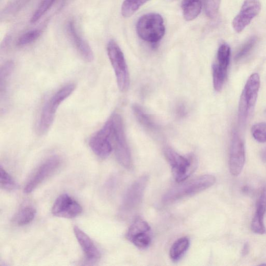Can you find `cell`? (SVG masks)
<instances>
[{
	"mask_svg": "<svg viewBox=\"0 0 266 266\" xmlns=\"http://www.w3.org/2000/svg\"><path fill=\"white\" fill-rule=\"evenodd\" d=\"M113 127L111 141L116 158L124 167L129 168L132 163L130 150L127 142L123 119L119 114H114L110 117Z\"/></svg>",
	"mask_w": 266,
	"mask_h": 266,
	"instance_id": "3",
	"label": "cell"
},
{
	"mask_svg": "<svg viewBox=\"0 0 266 266\" xmlns=\"http://www.w3.org/2000/svg\"><path fill=\"white\" fill-rule=\"evenodd\" d=\"M151 228L145 220L138 217L129 228L126 237L135 247L146 249L151 242Z\"/></svg>",
	"mask_w": 266,
	"mask_h": 266,
	"instance_id": "10",
	"label": "cell"
},
{
	"mask_svg": "<svg viewBox=\"0 0 266 266\" xmlns=\"http://www.w3.org/2000/svg\"><path fill=\"white\" fill-rule=\"evenodd\" d=\"M184 18L187 21L196 19L201 13V0H183L182 5Z\"/></svg>",
	"mask_w": 266,
	"mask_h": 266,
	"instance_id": "19",
	"label": "cell"
},
{
	"mask_svg": "<svg viewBox=\"0 0 266 266\" xmlns=\"http://www.w3.org/2000/svg\"><path fill=\"white\" fill-rule=\"evenodd\" d=\"M82 207L74 199L67 194L60 195L55 200L52 208L55 216L71 219L80 215Z\"/></svg>",
	"mask_w": 266,
	"mask_h": 266,
	"instance_id": "12",
	"label": "cell"
},
{
	"mask_svg": "<svg viewBox=\"0 0 266 266\" xmlns=\"http://www.w3.org/2000/svg\"><path fill=\"white\" fill-rule=\"evenodd\" d=\"M260 87V77L258 73L252 74L242 91L239 107V120L245 123L256 105Z\"/></svg>",
	"mask_w": 266,
	"mask_h": 266,
	"instance_id": "6",
	"label": "cell"
},
{
	"mask_svg": "<svg viewBox=\"0 0 266 266\" xmlns=\"http://www.w3.org/2000/svg\"><path fill=\"white\" fill-rule=\"evenodd\" d=\"M107 51L119 90L121 92H126L130 86V75L124 53L118 44L113 40L108 42Z\"/></svg>",
	"mask_w": 266,
	"mask_h": 266,
	"instance_id": "5",
	"label": "cell"
},
{
	"mask_svg": "<svg viewBox=\"0 0 266 266\" xmlns=\"http://www.w3.org/2000/svg\"><path fill=\"white\" fill-rule=\"evenodd\" d=\"M73 231L76 239L88 261H96L101 258V252L89 236L76 226H74Z\"/></svg>",
	"mask_w": 266,
	"mask_h": 266,
	"instance_id": "16",
	"label": "cell"
},
{
	"mask_svg": "<svg viewBox=\"0 0 266 266\" xmlns=\"http://www.w3.org/2000/svg\"><path fill=\"white\" fill-rule=\"evenodd\" d=\"M249 252V245L248 243H246L244 246L242 250V256L245 257L247 256Z\"/></svg>",
	"mask_w": 266,
	"mask_h": 266,
	"instance_id": "32",
	"label": "cell"
},
{
	"mask_svg": "<svg viewBox=\"0 0 266 266\" xmlns=\"http://www.w3.org/2000/svg\"><path fill=\"white\" fill-rule=\"evenodd\" d=\"M14 68V63L12 61H8L1 66L0 70V90H1V98L6 96L8 82Z\"/></svg>",
	"mask_w": 266,
	"mask_h": 266,
	"instance_id": "21",
	"label": "cell"
},
{
	"mask_svg": "<svg viewBox=\"0 0 266 266\" xmlns=\"http://www.w3.org/2000/svg\"><path fill=\"white\" fill-rule=\"evenodd\" d=\"M252 134L255 139L260 142H266V123H262L253 126Z\"/></svg>",
	"mask_w": 266,
	"mask_h": 266,
	"instance_id": "29",
	"label": "cell"
},
{
	"mask_svg": "<svg viewBox=\"0 0 266 266\" xmlns=\"http://www.w3.org/2000/svg\"><path fill=\"white\" fill-rule=\"evenodd\" d=\"M74 83L66 84L55 92L44 105L37 123V130L39 134L47 133L52 126L55 115L61 104L75 90Z\"/></svg>",
	"mask_w": 266,
	"mask_h": 266,
	"instance_id": "1",
	"label": "cell"
},
{
	"mask_svg": "<svg viewBox=\"0 0 266 266\" xmlns=\"http://www.w3.org/2000/svg\"><path fill=\"white\" fill-rule=\"evenodd\" d=\"M112 126V121L110 118L90 139L89 146L91 150L99 158L108 157L114 150L110 139Z\"/></svg>",
	"mask_w": 266,
	"mask_h": 266,
	"instance_id": "8",
	"label": "cell"
},
{
	"mask_svg": "<svg viewBox=\"0 0 266 266\" xmlns=\"http://www.w3.org/2000/svg\"><path fill=\"white\" fill-rule=\"evenodd\" d=\"M190 241L187 237H183L176 240L171 248L170 256L174 262L180 261L189 249Z\"/></svg>",
	"mask_w": 266,
	"mask_h": 266,
	"instance_id": "20",
	"label": "cell"
},
{
	"mask_svg": "<svg viewBox=\"0 0 266 266\" xmlns=\"http://www.w3.org/2000/svg\"><path fill=\"white\" fill-rule=\"evenodd\" d=\"M149 0H125L121 6V14L124 17L132 16L144 4Z\"/></svg>",
	"mask_w": 266,
	"mask_h": 266,
	"instance_id": "23",
	"label": "cell"
},
{
	"mask_svg": "<svg viewBox=\"0 0 266 266\" xmlns=\"http://www.w3.org/2000/svg\"><path fill=\"white\" fill-rule=\"evenodd\" d=\"M230 53V48L228 44H221L218 50L217 61L212 66L213 74L221 77H226Z\"/></svg>",
	"mask_w": 266,
	"mask_h": 266,
	"instance_id": "18",
	"label": "cell"
},
{
	"mask_svg": "<svg viewBox=\"0 0 266 266\" xmlns=\"http://www.w3.org/2000/svg\"><path fill=\"white\" fill-rule=\"evenodd\" d=\"M30 0H14V2L11 4L7 9L11 12H18L22 8H23Z\"/></svg>",
	"mask_w": 266,
	"mask_h": 266,
	"instance_id": "31",
	"label": "cell"
},
{
	"mask_svg": "<svg viewBox=\"0 0 266 266\" xmlns=\"http://www.w3.org/2000/svg\"><path fill=\"white\" fill-rule=\"evenodd\" d=\"M133 111H134L136 117L141 124H142L144 126L147 127L152 126L150 118L147 114H145V113L143 112L142 110L139 106L135 105L133 106Z\"/></svg>",
	"mask_w": 266,
	"mask_h": 266,
	"instance_id": "30",
	"label": "cell"
},
{
	"mask_svg": "<svg viewBox=\"0 0 266 266\" xmlns=\"http://www.w3.org/2000/svg\"><path fill=\"white\" fill-rule=\"evenodd\" d=\"M148 177L144 175L133 183L128 188L120 207V214L127 216L134 211L141 203Z\"/></svg>",
	"mask_w": 266,
	"mask_h": 266,
	"instance_id": "7",
	"label": "cell"
},
{
	"mask_svg": "<svg viewBox=\"0 0 266 266\" xmlns=\"http://www.w3.org/2000/svg\"><path fill=\"white\" fill-rule=\"evenodd\" d=\"M205 12L210 19H215L218 14L221 0H203Z\"/></svg>",
	"mask_w": 266,
	"mask_h": 266,
	"instance_id": "27",
	"label": "cell"
},
{
	"mask_svg": "<svg viewBox=\"0 0 266 266\" xmlns=\"http://www.w3.org/2000/svg\"><path fill=\"white\" fill-rule=\"evenodd\" d=\"M67 32L76 50L86 62H91L94 59L93 52L89 44L79 35L74 23L70 21L67 25Z\"/></svg>",
	"mask_w": 266,
	"mask_h": 266,
	"instance_id": "15",
	"label": "cell"
},
{
	"mask_svg": "<svg viewBox=\"0 0 266 266\" xmlns=\"http://www.w3.org/2000/svg\"><path fill=\"white\" fill-rule=\"evenodd\" d=\"M215 177L212 175H204L185 183H180L166 193L163 198V202L168 204L183 198L203 192L214 185Z\"/></svg>",
	"mask_w": 266,
	"mask_h": 266,
	"instance_id": "2",
	"label": "cell"
},
{
	"mask_svg": "<svg viewBox=\"0 0 266 266\" xmlns=\"http://www.w3.org/2000/svg\"><path fill=\"white\" fill-rule=\"evenodd\" d=\"M61 158L58 156L50 157L44 161L31 176L24 188V193L28 194L36 188L56 171L61 165Z\"/></svg>",
	"mask_w": 266,
	"mask_h": 266,
	"instance_id": "11",
	"label": "cell"
},
{
	"mask_svg": "<svg viewBox=\"0 0 266 266\" xmlns=\"http://www.w3.org/2000/svg\"><path fill=\"white\" fill-rule=\"evenodd\" d=\"M56 0H42L34 14L32 16L30 23H37L51 8Z\"/></svg>",
	"mask_w": 266,
	"mask_h": 266,
	"instance_id": "24",
	"label": "cell"
},
{
	"mask_svg": "<svg viewBox=\"0 0 266 266\" xmlns=\"http://www.w3.org/2000/svg\"><path fill=\"white\" fill-rule=\"evenodd\" d=\"M41 35V31L33 30L22 35L17 40L16 45L18 47H24L36 41Z\"/></svg>",
	"mask_w": 266,
	"mask_h": 266,
	"instance_id": "26",
	"label": "cell"
},
{
	"mask_svg": "<svg viewBox=\"0 0 266 266\" xmlns=\"http://www.w3.org/2000/svg\"><path fill=\"white\" fill-rule=\"evenodd\" d=\"M246 152L243 140L234 133L232 135L229 153V170L233 176L241 173L245 164Z\"/></svg>",
	"mask_w": 266,
	"mask_h": 266,
	"instance_id": "13",
	"label": "cell"
},
{
	"mask_svg": "<svg viewBox=\"0 0 266 266\" xmlns=\"http://www.w3.org/2000/svg\"><path fill=\"white\" fill-rule=\"evenodd\" d=\"M0 185L2 189L6 191H13L17 188V185L14 179L1 166L0 168Z\"/></svg>",
	"mask_w": 266,
	"mask_h": 266,
	"instance_id": "25",
	"label": "cell"
},
{
	"mask_svg": "<svg viewBox=\"0 0 266 266\" xmlns=\"http://www.w3.org/2000/svg\"><path fill=\"white\" fill-rule=\"evenodd\" d=\"M136 30L141 39L150 43L156 44L162 39L165 34L163 19L157 13L144 15L137 21Z\"/></svg>",
	"mask_w": 266,
	"mask_h": 266,
	"instance_id": "4",
	"label": "cell"
},
{
	"mask_svg": "<svg viewBox=\"0 0 266 266\" xmlns=\"http://www.w3.org/2000/svg\"><path fill=\"white\" fill-rule=\"evenodd\" d=\"M266 213V190H263L258 200L256 213L252 221L251 229L256 234H265L266 229L264 224V216Z\"/></svg>",
	"mask_w": 266,
	"mask_h": 266,
	"instance_id": "17",
	"label": "cell"
},
{
	"mask_svg": "<svg viewBox=\"0 0 266 266\" xmlns=\"http://www.w3.org/2000/svg\"><path fill=\"white\" fill-rule=\"evenodd\" d=\"M257 40L256 37H253L244 44L241 49L237 53L235 57V60L236 61H239L246 57L254 48L255 46H256Z\"/></svg>",
	"mask_w": 266,
	"mask_h": 266,
	"instance_id": "28",
	"label": "cell"
},
{
	"mask_svg": "<svg viewBox=\"0 0 266 266\" xmlns=\"http://www.w3.org/2000/svg\"><path fill=\"white\" fill-rule=\"evenodd\" d=\"M36 209L31 206L21 207L13 218L15 224L24 226L30 223L36 215Z\"/></svg>",
	"mask_w": 266,
	"mask_h": 266,
	"instance_id": "22",
	"label": "cell"
},
{
	"mask_svg": "<svg viewBox=\"0 0 266 266\" xmlns=\"http://www.w3.org/2000/svg\"><path fill=\"white\" fill-rule=\"evenodd\" d=\"M164 154L171 166L175 180L179 183L186 181L193 172L192 161L171 148H166Z\"/></svg>",
	"mask_w": 266,
	"mask_h": 266,
	"instance_id": "9",
	"label": "cell"
},
{
	"mask_svg": "<svg viewBox=\"0 0 266 266\" xmlns=\"http://www.w3.org/2000/svg\"><path fill=\"white\" fill-rule=\"evenodd\" d=\"M262 160L264 162H266V148L263 149L261 153Z\"/></svg>",
	"mask_w": 266,
	"mask_h": 266,
	"instance_id": "33",
	"label": "cell"
},
{
	"mask_svg": "<svg viewBox=\"0 0 266 266\" xmlns=\"http://www.w3.org/2000/svg\"><path fill=\"white\" fill-rule=\"evenodd\" d=\"M261 10L259 0H245L239 14L232 21V27L237 33L241 32L258 16Z\"/></svg>",
	"mask_w": 266,
	"mask_h": 266,
	"instance_id": "14",
	"label": "cell"
}]
</instances>
